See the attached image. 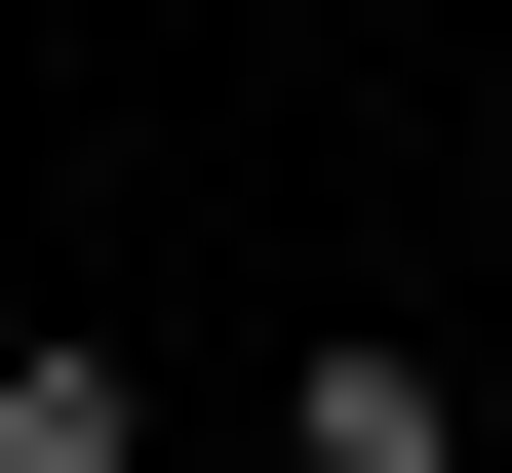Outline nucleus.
Returning a JSON list of instances; mask_svg holds the SVG:
<instances>
[{"mask_svg":"<svg viewBox=\"0 0 512 473\" xmlns=\"http://www.w3.org/2000/svg\"><path fill=\"white\" fill-rule=\"evenodd\" d=\"M276 473H473V355L434 316H316V355H276Z\"/></svg>","mask_w":512,"mask_h":473,"instance_id":"1","label":"nucleus"},{"mask_svg":"<svg viewBox=\"0 0 512 473\" xmlns=\"http://www.w3.org/2000/svg\"><path fill=\"white\" fill-rule=\"evenodd\" d=\"M0 473H158V355L119 316H0Z\"/></svg>","mask_w":512,"mask_h":473,"instance_id":"2","label":"nucleus"}]
</instances>
